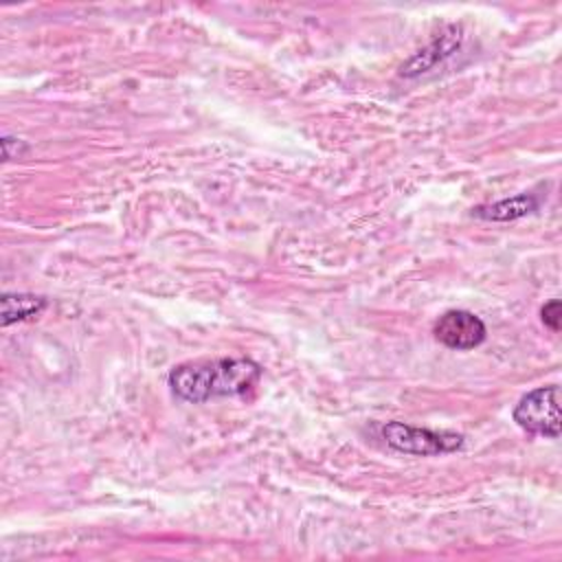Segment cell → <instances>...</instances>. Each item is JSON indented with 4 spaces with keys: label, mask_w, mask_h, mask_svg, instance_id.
I'll return each instance as SVG.
<instances>
[{
    "label": "cell",
    "mask_w": 562,
    "mask_h": 562,
    "mask_svg": "<svg viewBox=\"0 0 562 562\" xmlns=\"http://www.w3.org/2000/svg\"><path fill=\"white\" fill-rule=\"evenodd\" d=\"M538 206H540V200L533 193H518L490 204H479L476 209H472V215L487 222H514L536 213Z\"/></svg>",
    "instance_id": "8992f818"
},
{
    "label": "cell",
    "mask_w": 562,
    "mask_h": 562,
    "mask_svg": "<svg viewBox=\"0 0 562 562\" xmlns=\"http://www.w3.org/2000/svg\"><path fill=\"white\" fill-rule=\"evenodd\" d=\"M560 316H562V307H560V301L558 299H551L549 303L542 305L540 310V318L544 323V327H549L551 331H560Z\"/></svg>",
    "instance_id": "ba28073f"
},
{
    "label": "cell",
    "mask_w": 562,
    "mask_h": 562,
    "mask_svg": "<svg viewBox=\"0 0 562 562\" xmlns=\"http://www.w3.org/2000/svg\"><path fill=\"white\" fill-rule=\"evenodd\" d=\"M261 367L250 358L184 362L169 371L171 391L184 402H206L222 395H244L257 386Z\"/></svg>",
    "instance_id": "6da1fadb"
},
{
    "label": "cell",
    "mask_w": 562,
    "mask_h": 562,
    "mask_svg": "<svg viewBox=\"0 0 562 562\" xmlns=\"http://www.w3.org/2000/svg\"><path fill=\"white\" fill-rule=\"evenodd\" d=\"M48 301L37 294H2V325H11L15 321H26L40 316L46 310Z\"/></svg>",
    "instance_id": "52a82bcc"
},
{
    "label": "cell",
    "mask_w": 562,
    "mask_h": 562,
    "mask_svg": "<svg viewBox=\"0 0 562 562\" xmlns=\"http://www.w3.org/2000/svg\"><path fill=\"white\" fill-rule=\"evenodd\" d=\"M382 439L397 452L432 457L443 452H454L463 446V435L446 432V430H430L419 426H408L402 422H389L380 428Z\"/></svg>",
    "instance_id": "7a4b0ae2"
},
{
    "label": "cell",
    "mask_w": 562,
    "mask_h": 562,
    "mask_svg": "<svg viewBox=\"0 0 562 562\" xmlns=\"http://www.w3.org/2000/svg\"><path fill=\"white\" fill-rule=\"evenodd\" d=\"M514 422L531 435L558 439L560 437V386L547 384L522 395L514 406Z\"/></svg>",
    "instance_id": "3957f363"
},
{
    "label": "cell",
    "mask_w": 562,
    "mask_h": 562,
    "mask_svg": "<svg viewBox=\"0 0 562 562\" xmlns=\"http://www.w3.org/2000/svg\"><path fill=\"white\" fill-rule=\"evenodd\" d=\"M461 40H463V31L459 24H450L446 26L439 35H435V40L424 46L422 50H417L415 55H411L402 68H400V77L404 79H413V77H419L424 72H428L430 68H435L439 61H443L446 57H450L459 46H461Z\"/></svg>",
    "instance_id": "5b68a950"
},
{
    "label": "cell",
    "mask_w": 562,
    "mask_h": 562,
    "mask_svg": "<svg viewBox=\"0 0 562 562\" xmlns=\"http://www.w3.org/2000/svg\"><path fill=\"white\" fill-rule=\"evenodd\" d=\"M432 331H435V338L441 345H446L450 349H459V351L479 347L487 336L485 323L468 310H448V312H443L437 318Z\"/></svg>",
    "instance_id": "277c9868"
}]
</instances>
